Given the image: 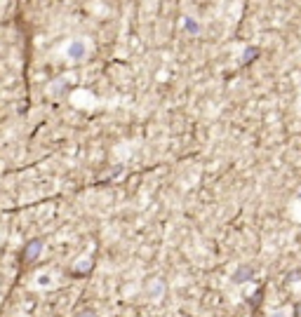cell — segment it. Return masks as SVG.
<instances>
[{"label": "cell", "mask_w": 301, "mask_h": 317, "mask_svg": "<svg viewBox=\"0 0 301 317\" xmlns=\"http://www.w3.org/2000/svg\"><path fill=\"white\" fill-rule=\"evenodd\" d=\"M66 56L71 59V61H82L85 56H87V42L82 38H76V40H71L68 45H66Z\"/></svg>", "instance_id": "obj_1"}, {"label": "cell", "mask_w": 301, "mask_h": 317, "mask_svg": "<svg viewBox=\"0 0 301 317\" xmlns=\"http://www.w3.org/2000/svg\"><path fill=\"white\" fill-rule=\"evenodd\" d=\"M42 254V240H31L24 251H21V261L24 263H33V261H38V256Z\"/></svg>", "instance_id": "obj_2"}, {"label": "cell", "mask_w": 301, "mask_h": 317, "mask_svg": "<svg viewBox=\"0 0 301 317\" xmlns=\"http://www.w3.org/2000/svg\"><path fill=\"white\" fill-rule=\"evenodd\" d=\"M80 317H94V313H82Z\"/></svg>", "instance_id": "obj_5"}, {"label": "cell", "mask_w": 301, "mask_h": 317, "mask_svg": "<svg viewBox=\"0 0 301 317\" xmlns=\"http://www.w3.org/2000/svg\"><path fill=\"white\" fill-rule=\"evenodd\" d=\"M257 54H259V47H249L247 52L242 54V56H245L242 61H245V64H249V61H254V59H257Z\"/></svg>", "instance_id": "obj_3"}, {"label": "cell", "mask_w": 301, "mask_h": 317, "mask_svg": "<svg viewBox=\"0 0 301 317\" xmlns=\"http://www.w3.org/2000/svg\"><path fill=\"white\" fill-rule=\"evenodd\" d=\"M183 26H186V31H191V33H198V24L193 21V19H186V24H183Z\"/></svg>", "instance_id": "obj_4"}]
</instances>
